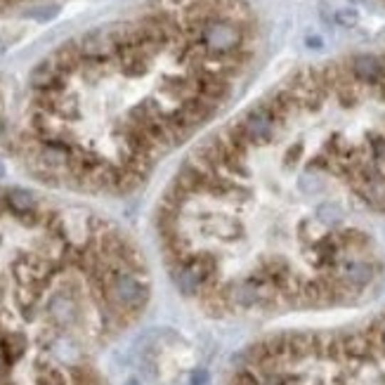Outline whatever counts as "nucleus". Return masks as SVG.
I'll return each instance as SVG.
<instances>
[{
  "mask_svg": "<svg viewBox=\"0 0 385 385\" xmlns=\"http://www.w3.org/2000/svg\"><path fill=\"white\" fill-rule=\"evenodd\" d=\"M157 241L211 317L364 300L385 272V53L298 69L196 144Z\"/></svg>",
  "mask_w": 385,
  "mask_h": 385,
  "instance_id": "obj_1",
  "label": "nucleus"
},
{
  "mask_svg": "<svg viewBox=\"0 0 385 385\" xmlns=\"http://www.w3.org/2000/svg\"><path fill=\"white\" fill-rule=\"evenodd\" d=\"M258 33L248 0H152L64 43L31 73L21 164L55 189L130 194L232 97Z\"/></svg>",
  "mask_w": 385,
  "mask_h": 385,
  "instance_id": "obj_2",
  "label": "nucleus"
},
{
  "mask_svg": "<svg viewBox=\"0 0 385 385\" xmlns=\"http://www.w3.org/2000/svg\"><path fill=\"white\" fill-rule=\"evenodd\" d=\"M149 302V268L132 236L80 206L0 189L3 385H107L85 347Z\"/></svg>",
  "mask_w": 385,
  "mask_h": 385,
  "instance_id": "obj_3",
  "label": "nucleus"
},
{
  "mask_svg": "<svg viewBox=\"0 0 385 385\" xmlns=\"http://www.w3.org/2000/svg\"><path fill=\"white\" fill-rule=\"evenodd\" d=\"M229 385H385V312L265 338L241 354Z\"/></svg>",
  "mask_w": 385,
  "mask_h": 385,
  "instance_id": "obj_4",
  "label": "nucleus"
}]
</instances>
